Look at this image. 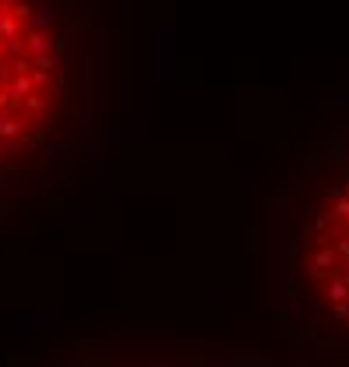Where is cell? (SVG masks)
I'll use <instances>...</instances> for the list:
<instances>
[{
    "label": "cell",
    "mask_w": 349,
    "mask_h": 367,
    "mask_svg": "<svg viewBox=\"0 0 349 367\" xmlns=\"http://www.w3.org/2000/svg\"><path fill=\"white\" fill-rule=\"evenodd\" d=\"M68 110V32L53 0H0V181Z\"/></svg>",
    "instance_id": "cell-1"
},
{
    "label": "cell",
    "mask_w": 349,
    "mask_h": 367,
    "mask_svg": "<svg viewBox=\"0 0 349 367\" xmlns=\"http://www.w3.org/2000/svg\"><path fill=\"white\" fill-rule=\"evenodd\" d=\"M293 275L304 304L349 332V181L328 184L307 201L293 237Z\"/></svg>",
    "instance_id": "cell-2"
}]
</instances>
